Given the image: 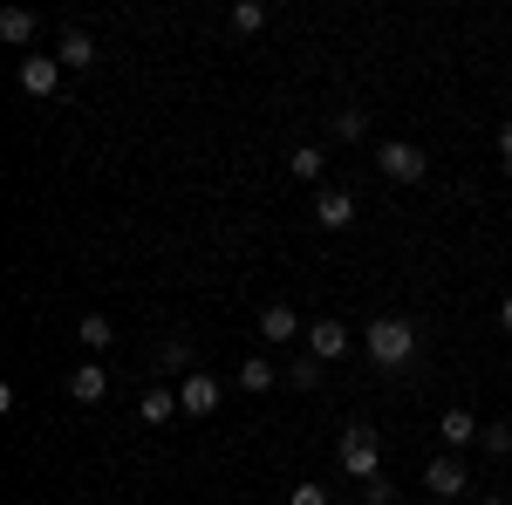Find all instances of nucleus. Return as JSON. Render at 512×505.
Listing matches in <instances>:
<instances>
[{
	"label": "nucleus",
	"mask_w": 512,
	"mask_h": 505,
	"mask_svg": "<svg viewBox=\"0 0 512 505\" xmlns=\"http://www.w3.org/2000/svg\"><path fill=\"white\" fill-rule=\"evenodd\" d=\"M315 226H321V233H342V226H355V198L342 192V185L315 192Z\"/></svg>",
	"instance_id": "39448f33"
},
{
	"label": "nucleus",
	"mask_w": 512,
	"mask_h": 505,
	"mask_svg": "<svg viewBox=\"0 0 512 505\" xmlns=\"http://www.w3.org/2000/svg\"><path fill=\"white\" fill-rule=\"evenodd\" d=\"M294 383H301V389L321 383V362H315V355H301V362H294Z\"/></svg>",
	"instance_id": "412c9836"
},
{
	"label": "nucleus",
	"mask_w": 512,
	"mask_h": 505,
	"mask_svg": "<svg viewBox=\"0 0 512 505\" xmlns=\"http://www.w3.org/2000/svg\"><path fill=\"white\" fill-rule=\"evenodd\" d=\"M287 171H294V178H301V185H315L321 171H328V157H321V151H315V144H301V151L287 157Z\"/></svg>",
	"instance_id": "2eb2a0df"
},
{
	"label": "nucleus",
	"mask_w": 512,
	"mask_h": 505,
	"mask_svg": "<svg viewBox=\"0 0 512 505\" xmlns=\"http://www.w3.org/2000/svg\"><path fill=\"white\" fill-rule=\"evenodd\" d=\"M239 389H253V396H267V389H274V369H267L260 355H246V362H239Z\"/></svg>",
	"instance_id": "f3484780"
},
{
	"label": "nucleus",
	"mask_w": 512,
	"mask_h": 505,
	"mask_svg": "<svg viewBox=\"0 0 512 505\" xmlns=\"http://www.w3.org/2000/svg\"><path fill=\"white\" fill-rule=\"evenodd\" d=\"M478 505H506V499H478Z\"/></svg>",
	"instance_id": "a878e982"
},
{
	"label": "nucleus",
	"mask_w": 512,
	"mask_h": 505,
	"mask_svg": "<svg viewBox=\"0 0 512 505\" xmlns=\"http://www.w3.org/2000/svg\"><path fill=\"white\" fill-rule=\"evenodd\" d=\"M76 342H82V349H89V362H96V355H103V349H110V342H117V328H110L103 314H82V321H76Z\"/></svg>",
	"instance_id": "4468645a"
},
{
	"label": "nucleus",
	"mask_w": 512,
	"mask_h": 505,
	"mask_svg": "<svg viewBox=\"0 0 512 505\" xmlns=\"http://www.w3.org/2000/svg\"><path fill=\"white\" fill-rule=\"evenodd\" d=\"M499 164H506V171H512V117L499 123Z\"/></svg>",
	"instance_id": "b1692460"
},
{
	"label": "nucleus",
	"mask_w": 512,
	"mask_h": 505,
	"mask_svg": "<svg viewBox=\"0 0 512 505\" xmlns=\"http://www.w3.org/2000/svg\"><path fill=\"white\" fill-rule=\"evenodd\" d=\"M21 89L28 96H55L62 89V62L55 55H21Z\"/></svg>",
	"instance_id": "423d86ee"
},
{
	"label": "nucleus",
	"mask_w": 512,
	"mask_h": 505,
	"mask_svg": "<svg viewBox=\"0 0 512 505\" xmlns=\"http://www.w3.org/2000/svg\"><path fill=\"white\" fill-rule=\"evenodd\" d=\"M362 499H369V505H390L396 485H390V478H369V492H362Z\"/></svg>",
	"instance_id": "5701e85b"
},
{
	"label": "nucleus",
	"mask_w": 512,
	"mask_h": 505,
	"mask_svg": "<svg viewBox=\"0 0 512 505\" xmlns=\"http://www.w3.org/2000/svg\"><path fill=\"white\" fill-rule=\"evenodd\" d=\"M35 35V7H7L0 14V41H28Z\"/></svg>",
	"instance_id": "dca6fc26"
},
{
	"label": "nucleus",
	"mask_w": 512,
	"mask_h": 505,
	"mask_svg": "<svg viewBox=\"0 0 512 505\" xmlns=\"http://www.w3.org/2000/svg\"><path fill=\"white\" fill-rule=\"evenodd\" d=\"M69 396H76V403H103V396H110L103 362H76V369H69Z\"/></svg>",
	"instance_id": "1a4fd4ad"
},
{
	"label": "nucleus",
	"mask_w": 512,
	"mask_h": 505,
	"mask_svg": "<svg viewBox=\"0 0 512 505\" xmlns=\"http://www.w3.org/2000/svg\"><path fill=\"white\" fill-rule=\"evenodd\" d=\"M506 505H512V485H506Z\"/></svg>",
	"instance_id": "bb28decb"
},
{
	"label": "nucleus",
	"mask_w": 512,
	"mask_h": 505,
	"mask_svg": "<svg viewBox=\"0 0 512 505\" xmlns=\"http://www.w3.org/2000/svg\"><path fill=\"white\" fill-rule=\"evenodd\" d=\"M287 505H328V492H321V485H294V492H287Z\"/></svg>",
	"instance_id": "4be33fe9"
},
{
	"label": "nucleus",
	"mask_w": 512,
	"mask_h": 505,
	"mask_svg": "<svg viewBox=\"0 0 512 505\" xmlns=\"http://www.w3.org/2000/svg\"><path fill=\"white\" fill-rule=\"evenodd\" d=\"M137 417H144V424H171V417H178V389H144V396H137Z\"/></svg>",
	"instance_id": "f8f14e48"
},
{
	"label": "nucleus",
	"mask_w": 512,
	"mask_h": 505,
	"mask_svg": "<svg viewBox=\"0 0 512 505\" xmlns=\"http://www.w3.org/2000/svg\"><path fill=\"white\" fill-rule=\"evenodd\" d=\"M376 171L390 178V185H424V151L417 144H403V137H390V144H376Z\"/></svg>",
	"instance_id": "7ed1b4c3"
},
{
	"label": "nucleus",
	"mask_w": 512,
	"mask_h": 505,
	"mask_svg": "<svg viewBox=\"0 0 512 505\" xmlns=\"http://www.w3.org/2000/svg\"><path fill=\"white\" fill-rule=\"evenodd\" d=\"M485 451H499V458H506V451H512V424H485Z\"/></svg>",
	"instance_id": "aec40b11"
},
{
	"label": "nucleus",
	"mask_w": 512,
	"mask_h": 505,
	"mask_svg": "<svg viewBox=\"0 0 512 505\" xmlns=\"http://www.w3.org/2000/svg\"><path fill=\"white\" fill-rule=\"evenodd\" d=\"M499 328H506V335H512V294H506V301H499Z\"/></svg>",
	"instance_id": "393cba45"
},
{
	"label": "nucleus",
	"mask_w": 512,
	"mask_h": 505,
	"mask_svg": "<svg viewBox=\"0 0 512 505\" xmlns=\"http://www.w3.org/2000/svg\"><path fill=\"white\" fill-rule=\"evenodd\" d=\"M219 396H226V383H219V376H205V369H192V376L178 383V410H185V417H212V410H219Z\"/></svg>",
	"instance_id": "20e7f679"
},
{
	"label": "nucleus",
	"mask_w": 512,
	"mask_h": 505,
	"mask_svg": "<svg viewBox=\"0 0 512 505\" xmlns=\"http://www.w3.org/2000/svg\"><path fill=\"white\" fill-rule=\"evenodd\" d=\"M437 437H444L451 451H465V444H478L485 430H478V417H472V410H444V417H437Z\"/></svg>",
	"instance_id": "9d476101"
},
{
	"label": "nucleus",
	"mask_w": 512,
	"mask_h": 505,
	"mask_svg": "<svg viewBox=\"0 0 512 505\" xmlns=\"http://www.w3.org/2000/svg\"><path fill=\"white\" fill-rule=\"evenodd\" d=\"M424 492H431V499H458V492H465V465H458V458H431V465H424Z\"/></svg>",
	"instance_id": "0eeeda50"
},
{
	"label": "nucleus",
	"mask_w": 512,
	"mask_h": 505,
	"mask_svg": "<svg viewBox=\"0 0 512 505\" xmlns=\"http://www.w3.org/2000/svg\"><path fill=\"white\" fill-rule=\"evenodd\" d=\"M335 458H342V471H349V478H362V485H369V478H383V444H376V430H342V444H335Z\"/></svg>",
	"instance_id": "f03ea898"
},
{
	"label": "nucleus",
	"mask_w": 512,
	"mask_h": 505,
	"mask_svg": "<svg viewBox=\"0 0 512 505\" xmlns=\"http://www.w3.org/2000/svg\"><path fill=\"white\" fill-rule=\"evenodd\" d=\"M233 28H239V35H260V28H267V0H239Z\"/></svg>",
	"instance_id": "a211bd4d"
},
{
	"label": "nucleus",
	"mask_w": 512,
	"mask_h": 505,
	"mask_svg": "<svg viewBox=\"0 0 512 505\" xmlns=\"http://www.w3.org/2000/svg\"><path fill=\"white\" fill-rule=\"evenodd\" d=\"M417 355V321H403V314H383V321H369V362H383V369H403Z\"/></svg>",
	"instance_id": "f257e3e1"
},
{
	"label": "nucleus",
	"mask_w": 512,
	"mask_h": 505,
	"mask_svg": "<svg viewBox=\"0 0 512 505\" xmlns=\"http://www.w3.org/2000/svg\"><path fill=\"white\" fill-rule=\"evenodd\" d=\"M308 355H315V362L349 355V328H342V321H315V328H308Z\"/></svg>",
	"instance_id": "6e6552de"
},
{
	"label": "nucleus",
	"mask_w": 512,
	"mask_h": 505,
	"mask_svg": "<svg viewBox=\"0 0 512 505\" xmlns=\"http://www.w3.org/2000/svg\"><path fill=\"white\" fill-rule=\"evenodd\" d=\"M260 335H267V342H294V335H301V314L287 308V301L260 308Z\"/></svg>",
	"instance_id": "9b49d317"
},
{
	"label": "nucleus",
	"mask_w": 512,
	"mask_h": 505,
	"mask_svg": "<svg viewBox=\"0 0 512 505\" xmlns=\"http://www.w3.org/2000/svg\"><path fill=\"white\" fill-rule=\"evenodd\" d=\"M55 62H62V69H96V41L82 35V28H69L62 48H55Z\"/></svg>",
	"instance_id": "ddd939ff"
},
{
	"label": "nucleus",
	"mask_w": 512,
	"mask_h": 505,
	"mask_svg": "<svg viewBox=\"0 0 512 505\" xmlns=\"http://www.w3.org/2000/svg\"><path fill=\"white\" fill-rule=\"evenodd\" d=\"M362 130H369V123H362V110H335V137H342V144H355Z\"/></svg>",
	"instance_id": "6ab92c4d"
}]
</instances>
